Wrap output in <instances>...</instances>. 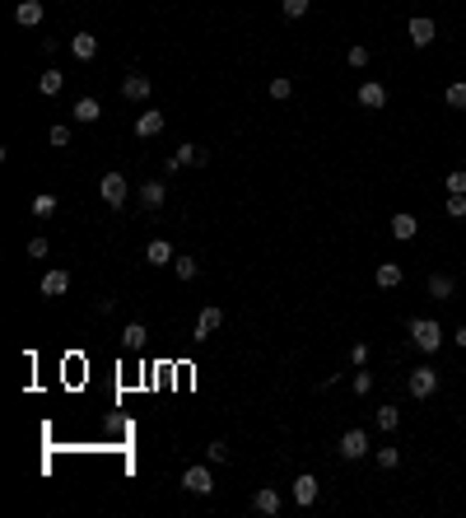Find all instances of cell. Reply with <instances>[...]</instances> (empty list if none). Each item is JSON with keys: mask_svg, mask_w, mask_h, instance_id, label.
Returning a JSON list of instances; mask_svg holds the SVG:
<instances>
[{"mask_svg": "<svg viewBox=\"0 0 466 518\" xmlns=\"http://www.w3.org/2000/svg\"><path fill=\"white\" fill-rule=\"evenodd\" d=\"M377 429H387V434H397V429H401V411H397V406H377Z\"/></svg>", "mask_w": 466, "mask_h": 518, "instance_id": "cell-24", "label": "cell"}, {"mask_svg": "<svg viewBox=\"0 0 466 518\" xmlns=\"http://www.w3.org/2000/svg\"><path fill=\"white\" fill-rule=\"evenodd\" d=\"M406 388H411V397H433L438 393V369H429V364H420V369H411V378H406Z\"/></svg>", "mask_w": 466, "mask_h": 518, "instance_id": "cell-2", "label": "cell"}, {"mask_svg": "<svg viewBox=\"0 0 466 518\" xmlns=\"http://www.w3.org/2000/svg\"><path fill=\"white\" fill-rule=\"evenodd\" d=\"M373 458H377V467H387V472H397V467H401V449H377Z\"/></svg>", "mask_w": 466, "mask_h": 518, "instance_id": "cell-30", "label": "cell"}, {"mask_svg": "<svg viewBox=\"0 0 466 518\" xmlns=\"http://www.w3.org/2000/svg\"><path fill=\"white\" fill-rule=\"evenodd\" d=\"M308 5H312V0H280V14H285V19H303Z\"/></svg>", "mask_w": 466, "mask_h": 518, "instance_id": "cell-28", "label": "cell"}, {"mask_svg": "<svg viewBox=\"0 0 466 518\" xmlns=\"http://www.w3.org/2000/svg\"><path fill=\"white\" fill-rule=\"evenodd\" d=\"M66 290H70V271L52 266V271H47V276H42V294H47V299H61V294H66Z\"/></svg>", "mask_w": 466, "mask_h": 518, "instance_id": "cell-15", "label": "cell"}, {"mask_svg": "<svg viewBox=\"0 0 466 518\" xmlns=\"http://www.w3.org/2000/svg\"><path fill=\"white\" fill-rule=\"evenodd\" d=\"M355 98H359V108H368V113H382V108H387V89H382L377 79H364Z\"/></svg>", "mask_w": 466, "mask_h": 518, "instance_id": "cell-7", "label": "cell"}, {"mask_svg": "<svg viewBox=\"0 0 466 518\" xmlns=\"http://www.w3.org/2000/svg\"><path fill=\"white\" fill-rule=\"evenodd\" d=\"M33 215H38V220L56 215V196H52V192H38V196H33Z\"/></svg>", "mask_w": 466, "mask_h": 518, "instance_id": "cell-26", "label": "cell"}, {"mask_svg": "<svg viewBox=\"0 0 466 518\" xmlns=\"http://www.w3.org/2000/svg\"><path fill=\"white\" fill-rule=\"evenodd\" d=\"M164 126H168V117L154 113V108H144V113L135 117V135H140V140H154V135H164Z\"/></svg>", "mask_w": 466, "mask_h": 518, "instance_id": "cell-9", "label": "cell"}, {"mask_svg": "<svg viewBox=\"0 0 466 518\" xmlns=\"http://www.w3.org/2000/svg\"><path fill=\"white\" fill-rule=\"evenodd\" d=\"M220 327H224V308L205 304V308H200V317H196V327H191V341H210Z\"/></svg>", "mask_w": 466, "mask_h": 518, "instance_id": "cell-3", "label": "cell"}, {"mask_svg": "<svg viewBox=\"0 0 466 518\" xmlns=\"http://www.w3.org/2000/svg\"><path fill=\"white\" fill-rule=\"evenodd\" d=\"M289 495H294V505H317V476L312 472H303V476H294V485H289Z\"/></svg>", "mask_w": 466, "mask_h": 518, "instance_id": "cell-11", "label": "cell"}, {"mask_svg": "<svg viewBox=\"0 0 466 518\" xmlns=\"http://www.w3.org/2000/svg\"><path fill=\"white\" fill-rule=\"evenodd\" d=\"M252 509H256V514H266V518H275L280 509H285V500H280L275 485H261V490L252 495Z\"/></svg>", "mask_w": 466, "mask_h": 518, "instance_id": "cell-12", "label": "cell"}, {"mask_svg": "<svg viewBox=\"0 0 466 518\" xmlns=\"http://www.w3.org/2000/svg\"><path fill=\"white\" fill-rule=\"evenodd\" d=\"M289 94H294V79H289V75H275V79H271V98H275V103H285Z\"/></svg>", "mask_w": 466, "mask_h": 518, "instance_id": "cell-27", "label": "cell"}, {"mask_svg": "<svg viewBox=\"0 0 466 518\" xmlns=\"http://www.w3.org/2000/svg\"><path fill=\"white\" fill-rule=\"evenodd\" d=\"M205 458H210V462H224V458H229V444H224V439H210V444H205Z\"/></svg>", "mask_w": 466, "mask_h": 518, "instance_id": "cell-34", "label": "cell"}, {"mask_svg": "<svg viewBox=\"0 0 466 518\" xmlns=\"http://www.w3.org/2000/svg\"><path fill=\"white\" fill-rule=\"evenodd\" d=\"M448 215H453V220H462V215H466V196H453V192H448Z\"/></svg>", "mask_w": 466, "mask_h": 518, "instance_id": "cell-38", "label": "cell"}, {"mask_svg": "<svg viewBox=\"0 0 466 518\" xmlns=\"http://www.w3.org/2000/svg\"><path fill=\"white\" fill-rule=\"evenodd\" d=\"M429 294H433V299H453V276L433 271V276H429Z\"/></svg>", "mask_w": 466, "mask_h": 518, "instance_id": "cell-25", "label": "cell"}, {"mask_svg": "<svg viewBox=\"0 0 466 518\" xmlns=\"http://www.w3.org/2000/svg\"><path fill=\"white\" fill-rule=\"evenodd\" d=\"M368 449H373V444H368L364 429H345V434H341V458H345V462H359Z\"/></svg>", "mask_w": 466, "mask_h": 518, "instance_id": "cell-6", "label": "cell"}, {"mask_svg": "<svg viewBox=\"0 0 466 518\" xmlns=\"http://www.w3.org/2000/svg\"><path fill=\"white\" fill-rule=\"evenodd\" d=\"M144 337H149V332H144V322H126V327H122V346H126V350H140Z\"/></svg>", "mask_w": 466, "mask_h": 518, "instance_id": "cell-22", "label": "cell"}, {"mask_svg": "<svg viewBox=\"0 0 466 518\" xmlns=\"http://www.w3.org/2000/svg\"><path fill=\"white\" fill-rule=\"evenodd\" d=\"M350 388H355L359 397H368V393H373V373H368V369H364V373H355V378H350Z\"/></svg>", "mask_w": 466, "mask_h": 518, "instance_id": "cell-33", "label": "cell"}, {"mask_svg": "<svg viewBox=\"0 0 466 518\" xmlns=\"http://www.w3.org/2000/svg\"><path fill=\"white\" fill-rule=\"evenodd\" d=\"M182 490H191V495H215V472L210 467H187V472H182Z\"/></svg>", "mask_w": 466, "mask_h": 518, "instance_id": "cell-4", "label": "cell"}, {"mask_svg": "<svg viewBox=\"0 0 466 518\" xmlns=\"http://www.w3.org/2000/svg\"><path fill=\"white\" fill-rule=\"evenodd\" d=\"M406 38H411L415 47H429L433 38H438V23H433L429 14H415V19H411V28H406Z\"/></svg>", "mask_w": 466, "mask_h": 518, "instance_id": "cell-10", "label": "cell"}, {"mask_svg": "<svg viewBox=\"0 0 466 518\" xmlns=\"http://www.w3.org/2000/svg\"><path fill=\"white\" fill-rule=\"evenodd\" d=\"M345 61H350L355 70H364L368 66V47H350V52H345Z\"/></svg>", "mask_w": 466, "mask_h": 518, "instance_id": "cell-36", "label": "cell"}, {"mask_svg": "<svg viewBox=\"0 0 466 518\" xmlns=\"http://www.w3.org/2000/svg\"><path fill=\"white\" fill-rule=\"evenodd\" d=\"M453 341H457V346L466 350V327H457V337H453Z\"/></svg>", "mask_w": 466, "mask_h": 518, "instance_id": "cell-40", "label": "cell"}, {"mask_svg": "<svg viewBox=\"0 0 466 518\" xmlns=\"http://www.w3.org/2000/svg\"><path fill=\"white\" fill-rule=\"evenodd\" d=\"M350 360H355L359 369H364V364H368V341H359V346H350Z\"/></svg>", "mask_w": 466, "mask_h": 518, "instance_id": "cell-39", "label": "cell"}, {"mask_svg": "<svg viewBox=\"0 0 466 518\" xmlns=\"http://www.w3.org/2000/svg\"><path fill=\"white\" fill-rule=\"evenodd\" d=\"M191 164H196V169L205 164V150H200V145H178V154L168 159V169H173V173H178V169H191Z\"/></svg>", "mask_w": 466, "mask_h": 518, "instance_id": "cell-14", "label": "cell"}, {"mask_svg": "<svg viewBox=\"0 0 466 518\" xmlns=\"http://www.w3.org/2000/svg\"><path fill=\"white\" fill-rule=\"evenodd\" d=\"M42 19H47L42 0H19V5H14V23H19V28H38Z\"/></svg>", "mask_w": 466, "mask_h": 518, "instance_id": "cell-8", "label": "cell"}, {"mask_svg": "<svg viewBox=\"0 0 466 518\" xmlns=\"http://www.w3.org/2000/svg\"><path fill=\"white\" fill-rule=\"evenodd\" d=\"M47 252H52V243H47L42 234H38V238H28V257H38V261H42Z\"/></svg>", "mask_w": 466, "mask_h": 518, "instance_id": "cell-35", "label": "cell"}, {"mask_svg": "<svg viewBox=\"0 0 466 518\" xmlns=\"http://www.w3.org/2000/svg\"><path fill=\"white\" fill-rule=\"evenodd\" d=\"M443 98H448V108H457V113H462V108H466V84H448Z\"/></svg>", "mask_w": 466, "mask_h": 518, "instance_id": "cell-31", "label": "cell"}, {"mask_svg": "<svg viewBox=\"0 0 466 518\" xmlns=\"http://www.w3.org/2000/svg\"><path fill=\"white\" fill-rule=\"evenodd\" d=\"M98 192H103V201H108L112 210H117V205H126V192H131V187H126V178H122V173H103Z\"/></svg>", "mask_w": 466, "mask_h": 518, "instance_id": "cell-5", "label": "cell"}, {"mask_svg": "<svg viewBox=\"0 0 466 518\" xmlns=\"http://www.w3.org/2000/svg\"><path fill=\"white\" fill-rule=\"evenodd\" d=\"M149 89H154V84H149V75H140V70L122 79V98H131V103H144V98H149Z\"/></svg>", "mask_w": 466, "mask_h": 518, "instance_id": "cell-13", "label": "cell"}, {"mask_svg": "<svg viewBox=\"0 0 466 518\" xmlns=\"http://www.w3.org/2000/svg\"><path fill=\"white\" fill-rule=\"evenodd\" d=\"M70 57H75V61H93V57H98V38H93V33H75V38H70Z\"/></svg>", "mask_w": 466, "mask_h": 518, "instance_id": "cell-16", "label": "cell"}, {"mask_svg": "<svg viewBox=\"0 0 466 518\" xmlns=\"http://www.w3.org/2000/svg\"><path fill=\"white\" fill-rule=\"evenodd\" d=\"M173 266H178V281H196V257H178V261H173Z\"/></svg>", "mask_w": 466, "mask_h": 518, "instance_id": "cell-32", "label": "cell"}, {"mask_svg": "<svg viewBox=\"0 0 466 518\" xmlns=\"http://www.w3.org/2000/svg\"><path fill=\"white\" fill-rule=\"evenodd\" d=\"M411 341H415V350H424V355H438L443 327L433 322V317H411Z\"/></svg>", "mask_w": 466, "mask_h": 518, "instance_id": "cell-1", "label": "cell"}, {"mask_svg": "<svg viewBox=\"0 0 466 518\" xmlns=\"http://www.w3.org/2000/svg\"><path fill=\"white\" fill-rule=\"evenodd\" d=\"M420 234V220H415V215H392V238H401V243H411V238Z\"/></svg>", "mask_w": 466, "mask_h": 518, "instance_id": "cell-17", "label": "cell"}, {"mask_svg": "<svg viewBox=\"0 0 466 518\" xmlns=\"http://www.w3.org/2000/svg\"><path fill=\"white\" fill-rule=\"evenodd\" d=\"M144 261H149V266H168V261H173V243H168V238H154V243L144 248Z\"/></svg>", "mask_w": 466, "mask_h": 518, "instance_id": "cell-20", "label": "cell"}, {"mask_svg": "<svg viewBox=\"0 0 466 518\" xmlns=\"http://www.w3.org/2000/svg\"><path fill=\"white\" fill-rule=\"evenodd\" d=\"M61 84H66V75H61V70H42V75H38V89H42L47 98H56V94H61Z\"/></svg>", "mask_w": 466, "mask_h": 518, "instance_id": "cell-23", "label": "cell"}, {"mask_svg": "<svg viewBox=\"0 0 466 518\" xmlns=\"http://www.w3.org/2000/svg\"><path fill=\"white\" fill-rule=\"evenodd\" d=\"M373 281H377V290H397V285L406 281V271H401L397 261H382V266L373 271Z\"/></svg>", "mask_w": 466, "mask_h": 518, "instance_id": "cell-18", "label": "cell"}, {"mask_svg": "<svg viewBox=\"0 0 466 518\" xmlns=\"http://www.w3.org/2000/svg\"><path fill=\"white\" fill-rule=\"evenodd\" d=\"M443 187H448L453 196H466V169H453V173L443 178Z\"/></svg>", "mask_w": 466, "mask_h": 518, "instance_id": "cell-29", "label": "cell"}, {"mask_svg": "<svg viewBox=\"0 0 466 518\" xmlns=\"http://www.w3.org/2000/svg\"><path fill=\"white\" fill-rule=\"evenodd\" d=\"M47 140L66 150V145H70V126H52V131H47Z\"/></svg>", "mask_w": 466, "mask_h": 518, "instance_id": "cell-37", "label": "cell"}, {"mask_svg": "<svg viewBox=\"0 0 466 518\" xmlns=\"http://www.w3.org/2000/svg\"><path fill=\"white\" fill-rule=\"evenodd\" d=\"M164 196H168V187H164V182H140V205H144V210H159V205H164Z\"/></svg>", "mask_w": 466, "mask_h": 518, "instance_id": "cell-19", "label": "cell"}, {"mask_svg": "<svg viewBox=\"0 0 466 518\" xmlns=\"http://www.w3.org/2000/svg\"><path fill=\"white\" fill-rule=\"evenodd\" d=\"M103 117V103L98 98H89V94H84V98L75 103V122H84V126H93Z\"/></svg>", "mask_w": 466, "mask_h": 518, "instance_id": "cell-21", "label": "cell"}]
</instances>
